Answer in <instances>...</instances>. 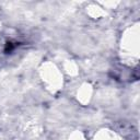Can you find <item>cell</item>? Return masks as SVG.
Segmentation results:
<instances>
[{
    "instance_id": "obj_1",
    "label": "cell",
    "mask_w": 140,
    "mask_h": 140,
    "mask_svg": "<svg viewBox=\"0 0 140 140\" xmlns=\"http://www.w3.org/2000/svg\"><path fill=\"white\" fill-rule=\"evenodd\" d=\"M15 48V45H13L12 43H7V45H5V48H4V52L5 53H11L12 51H13Z\"/></svg>"
}]
</instances>
